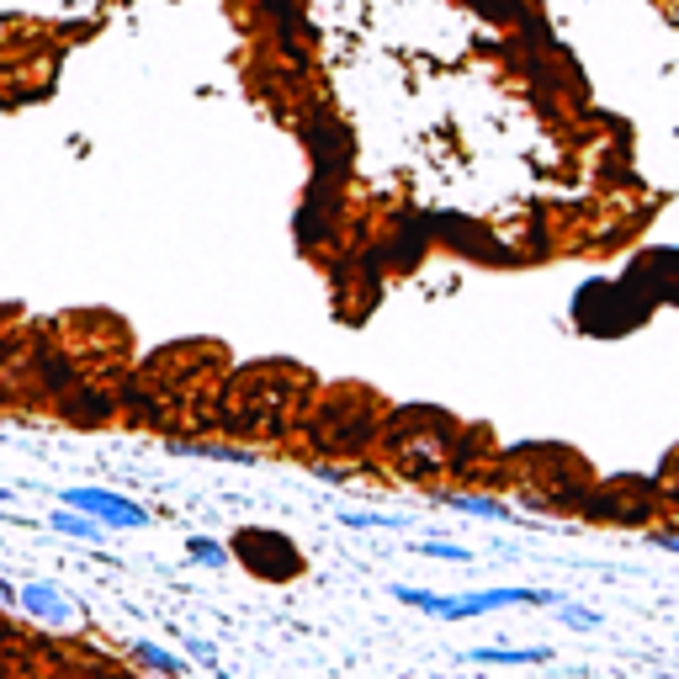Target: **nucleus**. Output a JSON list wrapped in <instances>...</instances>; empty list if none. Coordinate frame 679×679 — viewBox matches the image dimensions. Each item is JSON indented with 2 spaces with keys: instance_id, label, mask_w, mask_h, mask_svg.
I'll return each mask as SVG.
<instances>
[{
  "instance_id": "f257e3e1",
  "label": "nucleus",
  "mask_w": 679,
  "mask_h": 679,
  "mask_svg": "<svg viewBox=\"0 0 679 679\" xmlns=\"http://www.w3.org/2000/svg\"><path fill=\"white\" fill-rule=\"evenodd\" d=\"M59 505L91 515L101 531H149V526H154V515H149L139 499H128V494H118V488H101V484L59 488Z\"/></svg>"
},
{
  "instance_id": "f03ea898",
  "label": "nucleus",
  "mask_w": 679,
  "mask_h": 679,
  "mask_svg": "<svg viewBox=\"0 0 679 679\" xmlns=\"http://www.w3.org/2000/svg\"><path fill=\"white\" fill-rule=\"evenodd\" d=\"M17 616H27V621H38V627H49V631L85 627V616H80V606H74V595L64 589V584H53V579H22L17 584Z\"/></svg>"
},
{
  "instance_id": "7ed1b4c3",
  "label": "nucleus",
  "mask_w": 679,
  "mask_h": 679,
  "mask_svg": "<svg viewBox=\"0 0 679 679\" xmlns=\"http://www.w3.org/2000/svg\"><path fill=\"white\" fill-rule=\"evenodd\" d=\"M59 414L70 419L74 430H97V425H107V414H112V398L97 388H80L74 383L70 393H59Z\"/></svg>"
},
{
  "instance_id": "20e7f679",
  "label": "nucleus",
  "mask_w": 679,
  "mask_h": 679,
  "mask_svg": "<svg viewBox=\"0 0 679 679\" xmlns=\"http://www.w3.org/2000/svg\"><path fill=\"white\" fill-rule=\"evenodd\" d=\"M43 526H49L53 536H70V541H91V547H101V541H107V531H101L97 520H91V515H80V509H49V515H43Z\"/></svg>"
},
{
  "instance_id": "39448f33",
  "label": "nucleus",
  "mask_w": 679,
  "mask_h": 679,
  "mask_svg": "<svg viewBox=\"0 0 679 679\" xmlns=\"http://www.w3.org/2000/svg\"><path fill=\"white\" fill-rule=\"evenodd\" d=\"M128 653L139 658V663L149 669V675H160V679H181V675H186V658H175L170 648H160V642H149V637H133V642H128Z\"/></svg>"
},
{
  "instance_id": "423d86ee",
  "label": "nucleus",
  "mask_w": 679,
  "mask_h": 679,
  "mask_svg": "<svg viewBox=\"0 0 679 679\" xmlns=\"http://www.w3.org/2000/svg\"><path fill=\"white\" fill-rule=\"evenodd\" d=\"M473 663H547V648H473Z\"/></svg>"
},
{
  "instance_id": "0eeeda50",
  "label": "nucleus",
  "mask_w": 679,
  "mask_h": 679,
  "mask_svg": "<svg viewBox=\"0 0 679 679\" xmlns=\"http://www.w3.org/2000/svg\"><path fill=\"white\" fill-rule=\"evenodd\" d=\"M186 558H192L196 568H229V547L213 541V536H192V541H186Z\"/></svg>"
},
{
  "instance_id": "6e6552de",
  "label": "nucleus",
  "mask_w": 679,
  "mask_h": 679,
  "mask_svg": "<svg viewBox=\"0 0 679 679\" xmlns=\"http://www.w3.org/2000/svg\"><path fill=\"white\" fill-rule=\"evenodd\" d=\"M414 553H419V558H440V563H467V553L452 547V541H419Z\"/></svg>"
},
{
  "instance_id": "1a4fd4ad",
  "label": "nucleus",
  "mask_w": 679,
  "mask_h": 679,
  "mask_svg": "<svg viewBox=\"0 0 679 679\" xmlns=\"http://www.w3.org/2000/svg\"><path fill=\"white\" fill-rule=\"evenodd\" d=\"M462 515H488V520H509L505 505H494V499H457Z\"/></svg>"
},
{
  "instance_id": "9d476101",
  "label": "nucleus",
  "mask_w": 679,
  "mask_h": 679,
  "mask_svg": "<svg viewBox=\"0 0 679 679\" xmlns=\"http://www.w3.org/2000/svg\"><path fill=\"white\" fill-rule=\"evenodd\" d=\"M186 658H192V663H207V669H219V653H213V642H202V637H186Z\"/></svg>"
},
{
  "instance_id": "9b49d317",
  "label": "nucleus",
  "mask_w": 679,
  "mask_h": 679,
  "mask_svg": "<svg viewBox=\"0 0 679 679\" xmlns=\"http://www.w3.org/2000/svg\"><path fill=\"white\" fill-rule=\"evenodd\" d=\"M558 616L568 627H600V616H595V610H579V606H558Z\"/></svg>"
},
{
  "instance_id": "f8f14e48",
  "label": "nucleus",
  "mask_w": 679,
  "mask_h": 679,
  "mask_svg": "<svg viewBox=\"0 0 679 679\" xmlns=\"http://www.w3.org/2000/svg\"><path fill=\"white\" fill-rule=\"evenodd\" d=\"M17 642V621H11V610H0V648H11Z\"/></svg>"
},
{
  "instance_id": "ddd939ff",
  "label": "nucleus",
  "mask_w": 679,
  "mask_h": 679,
  "mask_svg": "<svg viewBox=\"0 0 679 679\" xmlns=\"http://www.w3.org/2000/svg\"><path fill=\"white\" fill-rule=\"evenodd\" d=\"M11 499H17V488H11V484H0V505H11Z\"/></svg>"
},
{
  "instance_id": "4468645a",
  "label": "nucleus",
  "mask_w": 679,
  "mask_h": 679,
  "mask_svg": "<svg viewBox=\"0 0 679 679\" xmlns=\"http://www.w3.org/2000/svg\"><path fill=\"white\" fill-rule=\"evenodd\" d=\"M6 398H11V388H6V383H0V404H6Z\"/></svg>"
},
{
  "instance_id": "2eb2a0df",
  "label": "nucleus",
  "mask_w": 679,
  "mask_h": 679,
  "mask_svg": "<svg viewBox=\"0 0 679 679\" xmlns=\"http://www.w3.org/2000/svg\"><path fill=\"white\" fill-rule=\"evenodd\" d=\"M213 679H234V675H223V669H213Z\"/></svg>"
}]
</instances>
